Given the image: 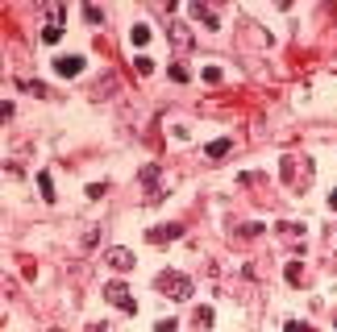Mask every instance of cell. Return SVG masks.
Wrapping results in <instances>:
<instances>
[{
    "mask_svg": "<svg viewBox=\"0 0 337 332\" xmlns=\"http://www.w3.org/2000/svg\"><path fill=\"white\" fill-rule=\"evenodd\" d=\"M158 291H166L171 299H188V295H192V278L166 270V274H158Z\"/></svg>",
    "mask_w": 337,
    "mask_h": 332,
    "instance_id": "1",
    "label": "cell"
},
{
    "mask_svg": "<svg viewBox=\"0 0 337 332\" xmlns=\"http://www.w3.org/2000/svg\"><path fill=\"white\" fill-rule=\"evenodd\" d=\"M104 295H108V299H113L117 307H121V311H125V316H133V311H138V303H133V299H129V291H125L121 283H108V287H104Z\"/></svg>",
    "mask_w": 337,
    "mask_h": 332,
    "instance_id": "2",
    "label": "cell"
},
{
    "mask_svg": "<svg viewBox=\"0 0 337 332\" xmlns=\"http://www.w3.org/2000/svg\"><path fill=\"white\" fill-rule=\"evenodd\" d=\"M54 71L71 79V75H79V71H83V58H79V54H59V58H54Z\"/></svg>",
    "mask_w": 337,
    "mask_h": 332,
    "instance_id": "3",
    "label": "cell"
},
{
    "mask_svg": "<svg viewBox=\"0 0 337 332\" xmlns=\"http://www.w3.org/2000/svg\"><path fill=\"white\" fill-rule=\"evenodd\" d=\"M108 266H113V270H121V274H125V270H133V253H129L125 245H113V249H108Z\"/></svg>",
    "mask_w": 337,
    "mask_h": 332,
    "instance_id": "4",
    "label": "cell"
},
{
    "mask_svg": "<svg viewBox=\"0 0 337 332\" xmlns=\"http://www.w3.org/2000/svg\"><path fill=\"white\" fill-rule=\"evenodd\" d=\"M183 229L179 224H158V229H150V241H154V245H166V241H175Z\"/></svg>",
    "mask_w": 337,
    "mask_h": 332,
    "instance_id": "5",
    "label": "cell"
},
{
    "mask_svg": "<svg viewBox=\"0 0 337 332\" xmlns=\"http://www.w3.org/2000/svg\"><path fill=\"white\" fill-rule=\"evenodd\" d=\"M192 17H196V21H204V25H212V29L221 25V21H216V13H212V9H204V5H192Z\"/></svg>",
    "mask_w": 337,
    "mask_h": 332,
    "instance_id": "6",
    "label": "cell"
},
{
    "mask_svg": "<svg viewBox=\"0 0 337 332\" xmlns=\"http://www.w3.org/2000/svg\"><path fill=\"white\" fill-rule=\"evenodd\" d=\"M179 42V50H188L192 46V38H188V29H183V25H171V46Z\"/></svg>",
    "mask_w": 337,
    "mask_h": 332,
    "instance_id": "7",
    "label": "cell"
},
{
    "mask_svg": "<svg viewBox=\"0 0 337 332\" xmlns=\"http://www.w3.org/2000/svg\"><path fill=\"white\" fill-rule=\"evenodd\" d=\"M59 38H63L59 25H46V29H42V42H46V46H59Z\"/></svg>",
    "mask_w": 337,
    "mask_h": 332,
    "instance_id": "8",
    "label": "cell"
},
{
    "mask_svg": "<svg viewBox=\"0 0 337 332\" xmlns=\"http://www.w3.org/2000/svg\"><path fill=\"white\" fill-rule=\"evenodd\" d=\"M129 38L138 42V46H146V42H150V25H146V21H142V25H133V33H129Z\"/></svg>",
    "mask_w": 337,
    "mask_h": 332,
    "instance_id": "9",
    "label": "cell"
},
{
    "mask_svg": "<svg viewBox=\"0 0 337 332\" xmlns=\"http://www.w3.org/2000/svg\"><path fill=\"white\" fill-rule=\"evenodd\" d=\"M229 146H233L229 137H221V142H212V146H208V158H221V154H229Z\"/></svg>",
    "mask_w": 337,
    "mask_h": 332,
    "instance_id": "10",
    "label": "cell"
},
{
    "mask_svg": "<svg viewBox=\"0 0 337 332\" xmlns=\"http://www.w3.org/2000/svg\"><path fill=\"white\" fill-rule=\"evenodd\" d=\"M38 187H42L46 200H54V183H50V174H38Z\"/></svg>",
    "mask_w": 337,
    "mask_h": 332,
    "instance_id": "11",
    "label": "cell"
},
{
    "mask_svg": "<svg viewBox=\"0 0 337 332\" xmlns=\"http://www.w3.org/2000/svg\"><path fill=\"white\" fill-rule=\"evenodd\" d=\"M288 283H296V287L304 283V270H300V261H292V266H288Z\"/></svg>",
    "mask_w": 337,
    "mask_h": 332,
    "instance_id": "12",
    "label": "cell"
},
{
    "mask_svg": "<svg viewBox=\"0 0 337 332\" xmlns=\"http://www.w3.org/2000/svg\"><path fill=\"white\" fill-rule=\"evenodd\" d=\"M196 320L204 324V328H212V311H208V307H200V311H196Z\"/></svg>",
    "mask_w": 337,
    "mask_h": 332,
    "instance_id": "13",
    "label": "cell"
},
{
    "mask_svg": "<svg viewBox=\"0 0 337 332\" xmlns=\"http://www.w3.org/2000/svg\"><path fill=\"white\" fill-rule=\"evenodd\" d=\"M133 67H138V75H150V71H154V62H150V58H138Z\"/></svg>",
    "mask_w": 337,
    "mask_h": 332,
    "instance_id": "14",
    "label": "cell"
},
{
    "mask_svg": "<svg viewBox=\"0 0 337 332\" xmlns=\"http://www.w3.org/2000/svg\"><path fill=\"white\" fill-rule=\"evenodd\" d=\"M158 332H179V324L175 320H158Z\"/></svg>",
    "mask_w": 337,
    "mask_h": 332,
    "instance_id": "15",
    "label": "cell"
},
{
    "mask_svg": "<svg viewBox=\"0 0 337 332\" xmlns=\"http://www.w3.org/2000/svg\"><path fill=\"white\" fill-rule=\"evenodd\" d=\"M329 208H337V191H333V195H329Z\"/></svg>",
    "mask_w": 337,
    "mask_h": 332,
    "instance_id": "16",
    "label": "cell"
}]
</instances>
